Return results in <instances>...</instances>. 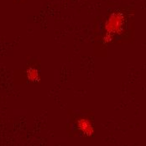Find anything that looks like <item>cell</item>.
I'll list each match as a JSON object with an SVG mask.
<instances>
[{
	"mask_svg": "<svg viewBox=\"0 0 146 146\" xmlns=\"http://www.w3.org/2000/svg\"><path fill=\"white\" fill-rule=\"evenodd\" d=\"M78 128L82 133L87 136H91L93 134V127L88 119L82 118L78 121Z\"/></svg>",
	"mask_w": 146,
	"mask_h": 146,
	"instance_id": "7a4b0ae2",
	"label": "cell"
},
{
	"mask_svg": "<svg viewBox=\"0 0 146 146\" xmlns=\"http://www.w3.org/2000/svg\"><path fill=\"white\" fill-rule=\"evenodd\" d=\"M27 76L28 78L31 81H38L39 79V74H38V71L35 70V68H30L27 72Z\"/></svg>",
	"mask_w": 146,
	"mask_h": 146,
	"instance_id": "3957f363",
	"label": "cell"
},
{
	"mask_svg": "<svg viewBox=\"0 0 146 146\" xmlns=\"http://www.w3.org/2000/svg\"><path fill=\"white\" fill-rule=\"evenodd\" d=\"M124 25V17L120 12H114L109 16L105 24V29L107 35L104 38V41H110L113 35L122 32Z\"/></svg>",
	"mask_w": 146,
	"mask_h": 146,
	"instance_id": "6da1fadb",
	"label": "cell"
}]
</instances>
